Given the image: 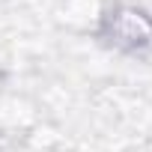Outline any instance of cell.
<instances>
[{"label": "cell", "instance_id": "obj_1", "mask_svg": "<svg viewBox=\"0 0 152 152\" xmlns=\"http://www.w3.org/2000/svg\"><path fill=\"white\" fill-rule=\"evenodd\" d=\"M119 33H122V36H128L131 42H143L152 30H149V24H146L140 15L125 12V15H119Z\"/></svg>", "mask_w": 152, "mask_h": 152}]
</instances>
